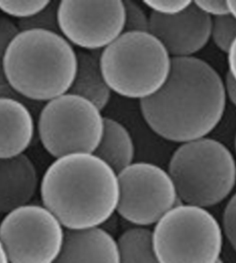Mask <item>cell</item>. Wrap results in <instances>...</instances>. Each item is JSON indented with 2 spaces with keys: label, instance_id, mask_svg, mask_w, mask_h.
I'll use <instances>...</instances> for the list:
<instances>
[{
  "label": "cell",
  "instance_id": "cell-1",
  "mask_svg": "<svg viewBox=\"0 0 236 263\" xmlns=\"http://www.w3.org/2000/svg\"><path fill=\"white\" fill-rule=\"evenodd\" d=\"M225 83L215 69L196 57L174 58L162 88L140 101L146 124L158 136L176 143L205 138L226 106Z\"/></svg>",
  "mask_w": 236,
  "mask_h": 263
},
{
  "label": "cell",
  "instance_id": "cell-2",
  "mask_svg": "<svg viewBox=\"0 0 236 263\" xmlns=\"http://www.w3.org/2000/svg\"><path fill=\"white\" fill-rule=\"evenodd\" d=\"M118 174L93 153L55 159L40 184L43 206L67 230L101 227L117 211Z\"/></svg>",
  "mask_w": 236,
  "mask_h": 263
},
{
  "label": "cell",
  "instance_id": "cell-3",
  "mask_svg": "<svg viewBox=\"0 0 236 263\" xmlns=\"http://www.w3.org/2000/svg\"><path fill=\"white\" fill-rule=\"evenodd\" d=\"M77 67L73 46L60 33L46 30L19 31L4 58L8 84L36 102L47 103L68 93Z\"/></svg>",
  "mask_w": 236,
  "mask_h": 263
},
{
  "label": "cell",
  "instance_id": "cell-4",
  "mask_svg": "<svg viewBox=\"0 0 236 263\" xmlns=\"http://www.w3.org/2000/svg\"><path fill=\"white\" fill-rule=\"evenodd\" d=\"M100 63L113 92L142 101L158 92L166 83L172 58L150 32H124L101 51Z\"/></svg>",
  "mask_w": 236,
  "mask_h": 263
},
{
  "label": "cell",
  "instance_id": "cell-5",
  "mask_svg": "<svg viewBox=\"0 0 236 263\" xmlns=\"http://www.w3.org/2000/svg\"><path fill=\"white\" fill-rule=\"evenodd\" d=\"M168 173L179 200L204 209L225 200L236 182L235 161L229 149L206 137L176 149Z\"/></svg>",
  "mask_w": 236,
  "mask_h": 263
},
{
  "label": "cell",
  "instance_id": "cell-6",
  "mask_svg": "<svg viewBox=\"0 0 236 263\" xmlns=\"http://www.w3.org/2000/svg\"><path fill=\"white\" fill-rule=\"evenodd\" d=\"M153 241L159 263H218L221 260V227L202 207L176 205L155 224Z\"/></svg>",
  "mask_w": 236,
  "mask_h": 263
},
{
  "label": "cell",
  "instance_id": "cell-7",
  "mask_svg": "<svg viewBox=\"0 0 236 263\" xmlns=\"http://www.w3.org/2000/svg\"><path fill=\"white\" fill-rule=\"evenodd\" d=\"M101 110L84 98L65 93L44 105L37 130L45 151L55 159L73 153H94L102 139Z\"/></svg>",
  "mask_w": 236,
  "mask_h": 263
},
{
  "label": "cell",
  "instance_id": "cell-8",
  "mask_svg": "<svg viewBox=\"0 0 236 263\" xmlns=\"http://www.w3.org/2000/svg\"><path fill=\"white\" fill-rule=\"evenodd\" d=\"M65 235L59 220L39 205L19 207L0 223V242L9 263L54 262Z\"/></svg>",
  "mask_w": 236,
  "mask_h": 263
},
{
  "label": "cell",
  "instance_id": "cell-9",
  "mask_svg": "<svg viewBox=\"0 0 236 263\" xmlns=\"http://www.w3.org/2000/svg\"><path fill=\"white\" fill-rule=\"evenodd\" d=\"M117 212L135 226L155 225L179 200L168 171L148 162H134L118 174Z\"/></svg>",
  "mask_w": 236,
  "mask_h": 263
},
{
  "label": "cell",
  "instance_id": "cell-10",
  "mask_svg": "<svg viewBox=\"0 0 236 263\" xmlns=\"http://www.w3.org/2000/svg\"><path fill=\"white\" fill-rule=\"evenodd\" d=\"M57 21L61 35L81 50L99 51L124 33L123 1L59 2Z\"/></svg>",
  "mask_w": 236,
  "mask_h": 263
},
{
  "label": "cell",
  "instance_id": "cell-11",
  "mask_svg": "<svg viewBox=\"0 0 236 263\" xmlns=\"http://www.w3.org/2000/svg\"><path fill=\"white\" fill-rule=\"evenodd\" d=\"M212 17L202 13L192 2L182 13L149 15V32L159 40L168 54L174 58L193 57L211 39Z\"/></svg>",
  "mask_w": 236,
  "mask_h": 263
},
{
  "label": "cell",
  "instance_id": "cell-12",
  "mask_svg": "<svg viewBox=\"0 0 236 263\" xmlns=\"http://www.w3.org/2000/svg\"><path fill=\"white\" fill-rule=\"evenodd\" d=\"M53 263H120L117 241L101 227L65 229L62 247Z\"/></svg>",
  "mask_w": 236,
  "mask_h": 263
},
{
  "label": "cell",
  "instance_id": "cell-13",
  "mask_svg": "<svg viewBox=\"0 0 236 263\" xmlns=\"http://www.w3.org/2000/svg\"><path fill=\"white\" fill-rule=\"evenodd\" d=\"M33 161L27 155L0 159V213L29 204L39 186Z\"/></svg>",
  "mask_w": 236,
  "mask_h": 263
},
{
  "label": "cell",
  "instance_id": "cell-14",
  "mask_svg": "<svg viewBox=\"0 0 236 263\" xmlns=\"http://www.w3.org/2000/svg\"><path fill=\"white\" fill-rule=\"evenodd\" d=\"M34 134V117L27 105L9 98H0V159L24 154Z\"/></svg>",
  "mask_w": 236,
  "mask_h": 263
},
{
  "label": "cell",
  "instance_id": "cell-15",
  "mask_svg": "<svg viewBox=\"0 0 236 263\" xmlns=\"http://www.w3.org/2000/svg\"><path fill=\"white\" fill-rule=\"evenodd\" d=\"M100 57L98 51H77L76 74L69 93L84 98L102 111L108 105L112 91L103 77Z\"/></svg>",
  "mask_w": 236,
  "mask_h": 263
},
{
  "label": "cell",
  "instance_id": "cell-16",
  "mask_svg": "<svg viewBox=\"0 0 236 263\" xmlns=\"http://www.w3.org/2000/svg\"><path fill=\"white\" fill-rule=\"evenodd\" d=\"M135 144L130 132L116 119L104 117L102 139L93 154L118 174L134 163Z\"/></svg>",
  "mask_w": 236,
  "mask_h": 263
},
{
  "label": "cell",
  "instance_id": "cell-17",
  "mask_svg": "<svg viewBox=\"0 0 236 263\" xmlns=\"http://www.w3.org/2000/svg\"><path fill=\"white\" fill-rule=\"evenodd\" d=\"M116 241L120 263H159L155 253L153 231L147 227L126 229Z\"/></svg>",
  "mask_w": 236,
  "mask_h": 263
},
{
  "label": "cell",
  "instance_id": "cell-18",
  "mask_svg": "<svg viewBox=\"0 0 236 263\" xmlns=\"http://www.w3.org/2000/svg\"><path fill=\"white\" fill-rule=\"evenodd\" d=\"M211 39L220 51L229 52L236 39V20L231 14L212 19Z\"/></svg>",
  "mask_w": 236,
  "mask_h": 263
},
{
  "label": "cell",
  "instance_id": "cell-19",
  "mask_svg": "<svg viewBox=\"0 0 236 263\" xmlns=\"http://www.w3.org/2000/svg\"><path fill=\"white\" fill-rule=\"evenodd\" d=\"M58 5L59 2L51 1L48 7L40 13L30 18L19 20L16 25L19 31L40 29L60 33L57 21Z\"/></svg>",
  "mask_w": 236,
  "mask_h": 263
},
{
  "label": "cell",
  "instance_id": "cell-20",
  "mask_svg": "<svg viewBox=\"0 0 236 263\" xmlns=\"http://www.w3.org/2000/svg\"><path fill=\"white\" fill-rule=\"evenodd\" d=\"M51 1H2L0 11L19 20L28 19L40 13L48 7Z\"/></svg>",
  "mask_w": 236,
  "mask_h": 263
},
{
  "label": "cell",
  "instance_id": "cell-21",
  "mask_svg": "<svg viewBox=\"0 0 236 263\" xmlns=\"http://www.w3.org/2000/svg\"><path fill=\"white\" fill-rule=\"evenodd\" d=\"M125 11L124 32H149V16L136 2L123 1Z\"/></svg>",
  "mask_w": 236,
  "mask_h": 263
},
{
  "label": "cell",
  "instance_id": "cell-22",
  "mask_svg": "<svg viewBox=\"0 0 236 263\" xmlns=\"http://www.w3.org/2000/svg\"><path fill=\"white\" fill-rule=\"evenodd\" d=\"M18 28L7 17H0V85L7 83L4 73V58L8 46L14 36L18 33Z\"/></svg>",
  "mask_w": 236,
  "mask_h": 263
},
{
  "label": "cell",
  "instance_id": "cell-23",
  "mask_svg": "<svg viewBox=\"0 0 236 263\" xmlns=\"http://www.w3.org/2000/svg\"><path fill=\"white\" fill-rule=\"evenodd\" d=\"M144 5L152 10V13L162 16L178 15L191 5L192 1H143Z\"/></svg>",
  "mask_w": 236,
  "mask_h": 263
},
{
  "label": "cell",
  "instance_id": "cell-24",
  "mask_svg": "<svg viewBox=\"0 0 236 263\" xmlns=\"http://www.w3.org/2000/svg\"><path fill=\"white\" fill-rule=\"evenodd\" d=\"M223 228L228 240L236 251V193L226 206L223 215Z\"/></svg>",
  "mask_w": 236,
  "mask_h": 263
},
{
  "label": "cell",
  "instance_id": "cell-25",
  "mask_svg": "<svg viewBox=\"0 0 236 263\" xmlns=\"http://www.w3.org/2000/svg\"><path fill=\"white\" fill-rule=\"evenodd\" d=\"M0 98H9V99H14L20 101L25 105H27L28 108L31 111L33 115H37L40 112L41 108L44 106V103L36 102L30 100L20 93L17 92L7 83H3L0 85Z\"/></svg>",
  "mask_w": 236,
  "mask_h": 263
},
{
  "label": "cell",
  "instance_id": "cell-26",
  "mask_svg": "<svg viewBox=\"0 0 236 263\" xmlns=\"http://www.w3.org/2000/svg\"><path fill=\"white\" fill-rule=\"evenodd\" d=\"M194 3L202 13L211 17L230 14L227 1H195Z\"/></svg>",
  "mask_w": 236,
  "mask_h": 263
},
{
  "label": "cell",
  "instance_id": "cell-27",
  "mask_svg": "<svg viewBox=\"0 0 236 263\" xmlns=\"http://www.w3.org/2000/svg\"><path fill=\"white\" fill-rule=\"evenodd\" d=\"M224 83H225L226 97H228L232 104L236 107V82L234 81L231 75L227 73Z\"/></svg>",
  "mask_w": 236,
  "mask_h": 263
},
{
  "label": "cell",
  "instance_id": "cell-28",
  "mask_svg": "<svg viewBox=\"0 0 236 263\" xmlns=\"http://www.w3.org/2000/svg\"><path fill=\"white\" fill-rule=\"evenodd\" d=\"M228 53V67L229 71L228 73L233 78L236 82V39L230 47Z\"/></svg>",
  "mask_w": 236,
  "mask_h": 263
},
{
  "label": "cell",
  "instance_id": "cell-29",
  "mask_svg": "<svg viewBox=\"0 0 236 263\" xmlns=\"http://www.w3.org/2000/svg\"><path fill=\"white\" fill-rule=\"evenodd\" d=\"M229 13L236 20V1H227Z\"/></svg>",
  "mask_w": 236,
  "mask_h": 263
},
{
  "label": "cell",
  "instance_id": "cell-30",
  "mask_svg": "<svg viewBox=\"0 0 236 263\" xmlns=\"http://www.w3.org/2000/svg\"><path fill=\"white\" fill-rule=\"evenodd\" d=\"M0 263H9L1 242H0Z\"/></svg>",
  "mask_w": 236,
  "mask_h": 263
},
{
  "label": "cell",
  "instance_id": "cell-31",
  "mask_svg": "<svg viewBox=\"0 0 236 263\" xmlns=\"http://www.w3.org/2000/svg\"><path fill=\"white\" fill-rule=\"evenodd\" d=\"M218 263H224V262L221 260H220L219 261H218Z\"/></svg>",
  "mask_w": 236,
  "mask_h": 263
},
{
  "label": "cell",
  "instance_id": "cell-32",
  "mask_svg": "<svg viewBox=\"0 0 236 263\" xmlns=\"http://www.w3.org/2000/svg\"><path fill=\"white\" fill-rule=\"evenodd\" d=\"M235 151H236V136H235Z\"/></svg>",
  "mask_w": 236,
  "mask_h": 263
}]
</instances>
